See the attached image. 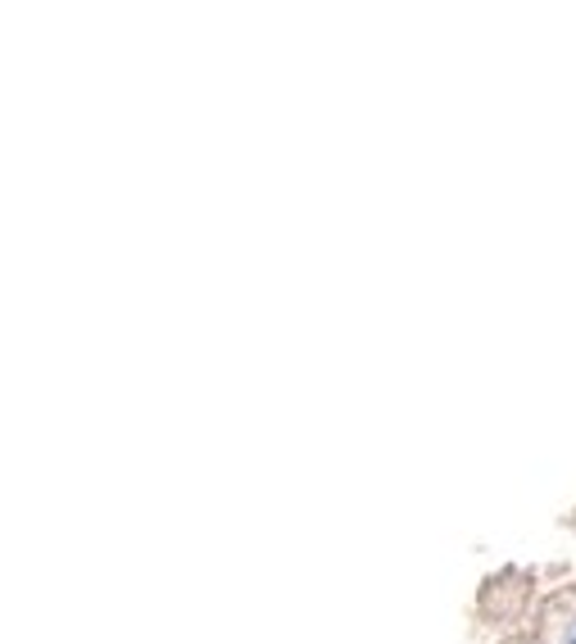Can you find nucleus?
Wrapping results in <instances>:
<instances>
[{"label":"nucleus","mask_w":576,"mask_h":644,"mask_svg":"<svg viewBox=\"0 0 576 644\" xmlns=\"http://www.w3.org/2000/svg\"><path fill=\"white\" fill-rule=\"evenodd\" d=\"M567 644H576V622H572V631H567Z\"/></svg>","instance_id":"f257e3e1"}]
</instances>
